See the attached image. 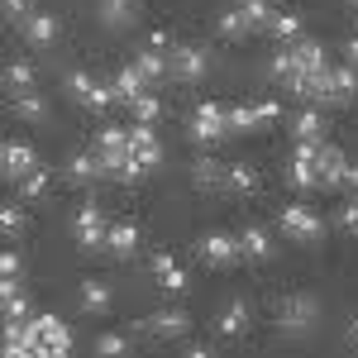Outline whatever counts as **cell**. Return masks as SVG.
Returning <instances> with one entry per match:
<instances>
[{
	"instance_id": "bcb514c9",
	"label": "cell",
	"mask_w": 358,
	"mask_h": 358,
	"mask_svg": "<svg viewBox=\"0 0 358 358\" xmlns=\"http://www.w3.org/2000/svg\"><path fill=\"white\" fill-rule=\"evenodd\" d=\"M344 57H349V62H354V67H358V29H354V34H349V38H344Z\"/></svg>"
},
{
	"instance_id": "7dc6e473",
	"label": "cell",
	"mask_w": 358,
	"mask_h": 358,
	"mask_svg": "<svg viewBox=\"0 0 358 358\" xmlns=\"http://www.w3.org/2000/svg\"><path fill=\"white\" fill-rule=\"evenodd\" d=\"M344 339H349V344L358 349V315H349V330H344Z\"/></svg>"
},
{
	"instance_id": "9c48e42d",
	"label": "cell",
	"mask_w": 358,
	"mask_h": 358,
	"mask_svg": "<svg viewBox=\"0 0 358 358\" xmlns=\"http://www.w3.org/2000/svg\"><path fill=\"white\" fill-rule=\"evenodd\" d=\"M210 72V53L206 48H196V43H177L172 48V77L177 82H201Z\"/></svg>"
},
{
	"instance_id": "6da1fadb",
	"label": "cell",
	"mask_w": 358,
	"mask_h": 358,
	"mask_svg": "<svg viewBox=\"0 0 358 358\" xmlns=\"http://www.w3.org/2000/svg\"><path fill=\"white\" fill-rule=\"evenodd\" d=\"M187 134H192V143H220V138L229 134V106L201 101L192 110V120H187Z\"/></svg>"
},
{
	"instance_id": "836d02e7",
	"label": "cell",
	"mask_w": 358,
	"mask_h": 358,
	"mask_svg": "<svg viewBox=\"0 0 358 358\" xmlns=\"http://www.w3.org/2000/svg\"><path fill=\"white\" fill-rule=\"evenodd\" d=\"M239 10H244V20H248L253 29H268V24H273V15H277V10L268 5V0H244Z\"/></svg>"
},
{
	"instance_id": "5bb4252c",
	"label": "cell",
	"mask_w": 358,
	"mask_h": 358,
	"mask_svg": "<svg viewBox=\"0 0 358 358\" xmlns=\"http://www.w3.org/2000/svg\"><path fill=\"white\" fill-rule=\"evenodd\" d=\"M187 325H192L187 310H172V306H167V310H153V315L143 320V334H153V339H177V334H187Z\"/></svg>"
},
{
	"instance_id": "d6986e66",
	"label": "cell",
	"mask_w": 358,
	"mask_h": 358,
	"mask_svg": "<svg viewBox=\"0 0 358 358\" xmlns=\"http://www.w3.org/2000/svg\"><path fill=\"white\" fill-rule=\"evenodd\" d=\"M239 248H244V258H253V263H268L273 258V234L263 224H248L244 234H239Z\"/></svg>"
},
{
	"instance_id": "f35d334b",
	"label": "cell",
	"mask_w": 358,
	"mask_h": 358,
	"mask_svg": "<svg viewBox=\"0 0 358 358\" xmlns=\"http://www.w3.org/2000/svg\"><path fill=\"white\" fill-rule=\"evenodd\" d=\"M0 229H5L10 239L24 234V210H20V206H5V210H0Z\"/></svg>"
},
{
	"instance_id": "3957f363",
	"label": "cell",
	"mask_w": 358,
	"mask_h": 358,
	"mask_svg": "<svg viewBox=\"0 0 358 358\" xmlns=\"http://www.w3.org/2000/svg\"><path fill=\"white\" fill-rule=\"evenodd\" d=\"M67 96L77 101V106H86V110L106 115L110 106H120L115 101V82H96L91 72H67Z\"/></svg>"
},
{
	"instance_id": "ffe728a7",
	"label": "cell",
	"mask_w": 358,
	"mask_h": 358,
	"mask_svg": "<svg viewBox=\"0 0 358 358\" xmlns=\"http://www.w3.org/2000/svg\"><path fill=\"white\" fill-rule=\"evenodd\" d=\"M244 330H248V306L244 301L220 306V315H215V334H220V339H234V334H244Z\"/></svg>"
},
{
	"instance_id": "44dd1931",
	"label": "cell",
	"mask_w": 358,
	"mask_h": 358,
	"mask_svg": "<svg viewBox=\"0 0 358 358\" xmlns=\"http://www.w3.org/2000/svg\"><path fill=\"white\" fill-rule=\"evenodd\" d=\"M344 167H349V158L334 143H320V187H344Z\"/></svg>"
},
{
	"instance_id": "74e56055",
	"label": "cell",
	"mask_w": 358,
	"mask_h": 358,
	"mask_svg": "<svg viewBox=\"0 0 358 358\" xmlns=\"http://www.w3.org/2000/svg\"><path fill=\"white\" fill-rule=\"evenodd\" d=\"M143 172H148V167H143V163H138V158H134V153H129V158H124V163L115 167L110 177H115V182H124V187H134V182H138V177H143Z\"/></svg>"
},
{
	"instance_id": "277c9868",
	"label": "cell",
	"mask_w": 358,
	"mask_h": 358,
	"mask_svg": "<svg viewBox=\"0 0 358 358\" xmlns=\"http://www.w3.org/2000/svg\"><path fill=\"white\" fill-rule=\"evenodd\" d=\"M277 224H282V234L296 239V244H320V239H325V220H320L310 206H282Z\"/></svg>"
},
{
	"instance_id": "ba28073f",
	"label": "cell",
	"mask_w": 358,
	"mask_h": 358,
	"mask_svg": "<svg viewBox=\"0 0 358 358\" xmlns=\"http://www.w3.org/2000/svg\"><path fill=\"white\" fill-rule=\"evenodd\" d=\"M196 258L206 263V268H234L239 258H244V248H239V239L234 234H206V239H196Z\"/></svg>"
},
{
	"instance_id": "4dcf8cb0",
	"label": "cell",
	"mask_w": 358,
	"mask_h": 358,
	"mask_svg": "<svg viewBox=\"0 0 358 358\" xmlns=\"http://www.w3.org/2000/svg\"><path fill=\"white\" fill-rule=\"evenodd\" d=\"M167 57H172V53H163V48H148V43H143V53H138L134 62H138V72H143L148 82H163V72H167Z\"/></svg>"
},
{
	"instance_id": "52a82bcc",
	"label": "cell",
	"mask_w": 358,
	"mask_h": 358,
	"mask_svg": "<svg viewBox=\"0 0 358 358\" xmlns=\"http://www.w3.org/2000/svg\"><path fill=\"white\" fill-rule=\"evenodd\" d=\"M287 182H292L296 192L320 187V143H301V138H296V148H292V167H287Z\"/></svg>"
},
{
	"instance_id": "b9f144b4",
	"label": "cell",
	"mask_w": 358,
	"mask_h": 358,
	"mask_svg": "<svg viewBox=\"0 0 358 358\" xmlns=\"http://www.w3.org/2000/svg\"><path fill=\"white\" fill-rule=\"evenodd\" d=\"M0 10H5V20H10V24H24L29 15H34V10H29V0H0Z\"/></svg>"
},
{
	"instance_id": "9a60e30c",
	"label": "cell",
	"mask_w": 358,
	"mask_h": 358,
	"mask_svg": "<svg viewBox=\"0 0 358 358\" xmlns=\"http://www.w3.org/2000/svg\"><path fill=\"white\" fill-rule=\"evenodd\" d=\"M77 301H82V310H91V315H106L110 301H115V292H110V282H101V277H82Z\"/></svg>"
},
{
	"instance_id": "7bdbcfd3",
	"label": "cell",
	"mask_w": 358,
	"mask_h": 358,
	"mask_svg": "<svg viewBox=\"0 0 358 358\" xmlns=\"http://www.w3.org/2000/svg\"><path fill=\"white\" fill-rule=\"evenodd\" d=\"M124 349H129L124 334H101V339H96V354H124Z\"/></svg>"
},
{
	"instance_id": "7c38bea8",
	"label": "cell",
	"mask_w": 358,
	"mask_h": 358,
	"mask_svg": "<svg viewBox=\"0 0 358 358\" xmlns=\"http://www.w3.org/2000/svg\"><path fill=\"white\" fill-rule=\"evenodd\" d=\"M110 82H115V101H120V106H134V101L143 96V91H153V82H148V77L138 72V62L120 67V72H115Z\"/></svg>"
},
{
	"instance_id": "83f0119b",
	"label": "cell",
	"mask_w": 358,
	"mask_h": 358,
	"mask_svg": "<svg viewBox=\"0 0 358 358\" xmlns=\"http://www.w3.org/2000/svg\"><path fill=\"white\" fill-rule=\"evenodd\" d=\"M10 110L20 115V120H48V101L38 91H15L10 96Z\"/></svg>"
},
{
	"instance_id": "c3c4849f",
	"label": "cell",
	"mask_w": 358,
	"mask_h": 358,
	"mask_svg": "<svg viewBox=\"0 0 358 358\" xmlns=\"http://www.w3.org/2000/svg\"><path fill=\"white\" fill-rule=\"evenodd\" d=\"M354 29H358V0H354Z\"/></svg>"
},
{
	"instance_id": "603a6c76",
	"label": "cell",
	"mask_w": 358,
	"mask_h": 358,
	"mask_svg": "<svg viewBox=\"0 0 358 358\" xmlns=\"http://www.w3.org/2000/svg\"><path fill=\"white\" fill-rule=\"evenodd\" d=\"M0 306H5V320H29V296L15 277L0 282Z\"/></svg>"
},
{
	"instance_id": "ac0fdd59",
	"label": "cell",
	"mask_w": 358,
	"mask_h": 358,
	"mask_svg": "<svg viewBox=\"0 0 358 358\" xmlns=\"http://www.w3.org/2000/svg\"><path fill=\"white\" fill-rule=\"evenodd\" d=\"M106 248H110L115 258H134V248H138V224H134V220H110Z\"/></svg>"
},
{
	"instance_id": "7402d4cb",
	"label": "cell",
	"mask_w": 358,
	"mask_h": 358,
	"mask_svg": "<svg viewBox=\"0 0 358 358\" xmlns=\"http://www.w3.org/2000/svg\"><path fill=\"white\" fill-rule=\"evenodd\" d=\"M292 134L301 138V143H320V138H325V115H320V106H306V110L292 120Z\"/></svg>"
},
{
	"instance_id": "2e32d148",
	"label": "cell",
	"mask_w": 358,
	"mask_h": 358,
	"mask_svg": "<svg viewBox=\"0 0 358 358\" xmlns=\"http://www.w3.org/2000/svg\"><path fill=\"white\" fill-rule=\"evenodd\" d=\"M258 187H263V177H258L253 163H229L224 167V192L229 196H253Z\"/></svg>"
},
{
	"instance_id": "e0dca14e",
	"label": "cell",
	"mask_w": 358,
	"mask_h": 358,
	"mask_svg": "<svg viewBox=\"0 0 358 358\" xmlns=\"http://www.w3.org/2000/svg\"><path fill=\"white\" fill-rule=\"evenodd\" d=\"M96 15H101V24H106V29H129L138 20V0H101Z\"/></svg>"
},
{
	"instance_id": "d590c367",
	"label": "cell",
	"mask_w": 358,
	"mask_h": 358,
	"mask_svg": "<svg viewBox=\"0 0 358 358\" xmlns=\"http://www.w3.org/2000/svg\"><path fill=\"white\" fill-rule=\"evenodd\" d=\"M20 196H24V201H38V196H48V172H43V167H34L24 182H20Z\"/></svg>"
},
{
	"instance_id": "8d00e7d4",
	"label": "cell",
	"mask_w": 358,
	"mask_h": 358,
	"mask_svg": "<svg viewBox=\"0 0 358 358\" xmlns=\"http://www.w3.org/2000/svg\"><path fill=\"white\" fill-rule=\"evenodd\" d=\"M273 77H282V82L296 77V53H292V43H287L282 53H273Z\"/></svg>"
},
{
	"instance_id": "f1b7e54d",
	"label": "cell",
	"mask_w": 358,
	"mask_h": 358,
	"mask_svg": "<svg viewBox=\"0 0 358 358\" xmlns=\"http://www.w3.org/2000/svg\"><path fill=\"white\" fill-rule=\"evenodd\" d=\"M106 167H101V153H72L67 158V177L72 182H96Z\"/></svg>"
},
{
	"instance_id": "60d3db41",
	"label": "cell",
	"mask_w": 358,
	"mask_h": 358,
	"mask_svg": "<svg viewBox=\"0 0 358 358\" xmlns=\"http://www.w3.org/2000/svg\"><path fill=\"white\" fill-rule=\"evenodd\" d=\"M334 220H339V229H349V234H358V196H349V201L339 206V215H334Z\"/></svg>"
},
{
	"instance_id": "1f68e13d",
	"label": "cell",
	"mask_w": 358,
	"mask_h": 358,
	"mask_svg": "<svg viewBox=\"0 0 358 358\" xmlns=\"http://www.w3.org/2000/svg\"><path fill=\"white\" fill-rule=\"evenodd\" d=\"M215 29H220V38H244V34H253V24L244 20V10H224L220 20H215Z\"/></svg>"
},
{
	"instance_id": "7a4b0ae2",
	"label": "cell",
	"mask_w": 358,
	"mask_h": 358,
	"mask_svg": "<svg viewBox=\"0 0 358 358\" xmlns=\"http://www.w3.org/2000/svg\"><path fill=\"white\" fill-rule=\"evenodd\" d=\"M315 320H320V301L306 296V292L277 301V330L282 334H306V330H315Z\"/></svg>"
},
{
	"instance_id": "4316f807",
	"label": "cell",
	"mask_w": 358,
	"mask_h": 358,
	"mask_svg": "<svg viewBox=\"0 0 358 358\" xmlns=\"http://www.w3.org/2000/svg\"><path fill=\"white\" fill-rule=\"evenodd\" d=\"M292 53H296V72H320V67H330V62H325V48H320L315 38H296Z\"/></svg>"
},
{
	"instance_id": "f6af8a7d",
	"label": "cell",
	"mask_w": 358,
	"mask_h": 358,
	"mask_svg": "<svg viewBox=\"0 0 358 358\" xmlns=\"http://www.w3.org/2000/svg\"><path fill=\"white\" fill-rule=\"evenodd\" d=\"M344 192H354V196H358V163L344 167Z\"/></svg>"
},
{
	"instance_id": "5b68a950",
	"label": "cell",
	"mask_w": 358,
	"mask_h": 358,
	"mask_svg": "<svg viewBox=\"0 0 358 358\" xmlns=\"http://www.w3.org/2000/svg\"><path fill=\"white\" fill-rule=\"evenodd\" d=\"M72 234H77V244H82L86 253L106 248V234H110V220H106V210H101L96 201H86L82 210L72 215Z\"/></svg>"
},
{
	"instance_id": "8992f818",
	"label": "cell",
	"mask_w": 358,
	"mask_h": 358,
	"mask_svg": "<svg viewBox=\"0 0 358 358\" xmlns=\"http://www.w3.org/2000/svg\"><path fill=\"white\" fill-rule=\"evenodd\" d=\"M29 330H34V339H38V349H43V358H62L72 354V330L57 320V315H29Z\"/></svg>"
},
{
	"instance_id": "ee69618b",
	"label": "cell",
	"mask_w": 358,
	"mask_h": 358,
	"mask_svg": "<svg viewBox=\"0 0 358 358\" xmlns=\"http://www.w3.org/2000/svg\"><path fill=\"white\" fill-rule=\"evenodd\" d=\"M20 268H24V263H20V253H10V248H5V253H0V277H15V282H20Z\"/></svg>"
},
{
	"instance_id": "cb8c5ba5",
	"label": "cell",
	"mask_w": 358,
	"mask_h": 358,
	"mask_svg": "<svg viewBox=\"0 0 358 358\" xmlns=\"http://www.w3.org/2000/svg\"><path fill=\"white\" fill-rule=\"evenodd\" d=\"M34 82H38V72H34L29 57H10V62H5V91H10V96H15V91H34Z\"/></svg>"
},
{
	"instance_id": "ab89813d",
	"label": "cell",
	"mask_w": 358,
	"mask_h": 358,
	"mask_svg": "<svg viewBox=\"0 0 358 358\" xmlns=\"http://www.w3.org/2000/svg\"><path fill=\"white\" fill-rule=\"evenodd\" d=\"M253 115H258V129H268V124L282 120V106L277 101H253Z\"/></svg>"
},
{
	"instance_id": "d6a6232c",
	"label": "cell",
	"mask_w": 358,
	"mask_h": 358,
	"mask_svg": "<svg viewBox=\"0 0 358 358\" xmlns=\"http://www.w3.org/2000/svg\"><path fill=\"white\" fill-rule=\"evenodd\" d=\"M129 110H134V120H143V124H158V120H163V101H158L153 91H143Z\"/></svg>"
},
{
	"instance_id": "8fae6325",
	"label": "cell",
	"mask_w": 358,
	"mask_h": 358,
	"mask_svg": "<svg viewBox=\"0 0 358 358\" xmlns=\"http://www.w3.org/2000/svg\"><path fill=\"white\" fill-rule=\"evenodd\" d=\"M0 163H5V177H10V182H24L29 172L38 167V158H34V148H29L24 138H10L5 153H0Z\"/></svg>"
},
{
	"instance_id": "e575fe53",
	"label": "cell",
	"mask_w": 358,
	"mask_h": 358,
	"mask_svg": "<svg viewBox=\"0 0 358 358\" xmlns=\"http://www.w3.org/2000/svg\"><path fill=\"white\" fill-rule=\"evenodd\" d=\"M253 129H258L253 106H229V134H253Z\"/></svg>"
},
{
	"instance_id": "4fadbf2b",
	"label": "cell",
	"mask_w": 358,
	"mask_h": 358,
	"mask_svg": "<svg viewBox=\"0 0 358 358\" xmlns=\"http://www.w3.org/2000/svg\"><path fill=\"white\" fill-rule=\"evenodd\" d=\"M20 29H24V38L34 43V48H53V43H57V34H62L57 15H48V10H34V15H29V20H24Z\"/></svg>"
},
{
	"instance_id": "f546056e",
	"label": "cell",
	"mask_w": 358,
	"mask_h": 358,
	"mask_svg": "<svg viewBox=\"0 0 358 358\" xmlns=\"http://www.w3.org/2000/svg\"><path fill=\"white\" fill-rule=\"evenodd\" d=\"M268 34H273V38H282V43H296V38H301V15H292V10H277L273 24H268Z\"/></svg>"
},
{
	"instance_id": "30bf717a",
	"label": "cell",
	"mask_w": 358,
	"mask_h": 358,
	"mask_svg": "<svg viewBox=\"0 0 358 358\" xmlns=\"http://www.w3.org/2000/svg\"><path fill=\"white\" fill-rule=\"evenodd\" d=\"M148 268H153V277H158V292H167V296H182V292L192 287V277L182 273V263H177L167 248L153 253V263H148Z\"/></svg>"
},
{
	"instance_id": "484cf974",
	"label": "cell",
	"mask_w": 358,
	"mask_h": 358,
	"mask_svg": "<svg viewBox=\"0 0 358 358\" xmlns=\"http://www.w3.org/2000/svg\"><path fill=\"white\" fill-rule=\"evenodd\" d=\"M334 72V106H354L358 101V67L344 62V67H330Z\"/></svg>"
},
{
	"instance_id": "d4e9b609",
	"label": "cell",
	"mask_w": 358,
	"mask_h": 358,
	"mask_svg": "<svg viewBox=\"0 0 358 358\" xmlns=\"http://www.w3.org/2000/svg\"><path fill=\"white\" fill-rule=\"evenodd\" d=\"M224 167H229V163L196 158V163H192V182H196V187H206V192H224Z\"/></svg>"
}]
</instances>
